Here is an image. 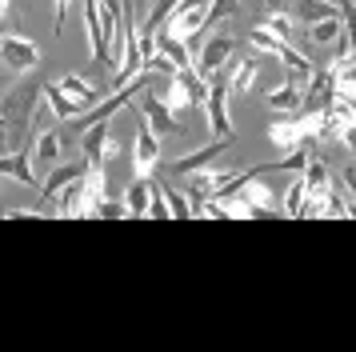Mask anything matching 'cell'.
<instances>
[{"label":"cell","instance_id":"cell-1","mask_svg":"<svg viewBox=\"0 0 356 352\" xmlns=\"http://www.w3.org/2000/svg\"><path fill=\"white\" fill-rule=\"evenodd\" d=\"M232 48H236V40H232L228 32H216V36H209L200 48H193V68H196V77L204 80V84H212V77H220V68L228 64Z\"/></svg>","mask_w":356,"mask_h":352},{"label":"cell","instance_id":"cell-2","mask_svg":"<svg viewBox=\"0 0 356 352\" xmlns=\"http://www.w3.org/2000/svg\"><path fill=\"white\" fill-rule=\"evenodd\" d=\"M0 64H8L13 72H33L40 64V48H36V40L20 36V32H4L0 36Z\"/></svg>","mask_w":356,"mask_h":352},{"label":"cell","instance_id":"cell-3","mask_svg":"<svg viewBox=\"0 0 356 352\" xmlns=\"http://www.w3.org/2000/svg\"><path fill=\"white\" fill-rule=\"evenodd\" d=\"M228 80L225 77H212L209 96H204V116H209L212 136H232V120H228Z\"/></svg>","mask_w":356,"mask_h":352},{"label":"cell","instance_id":"cell-4","mask_svg":"<svg viewBox=\"0 0 356 352\" xmlns=\"http://www.w3.org/2000/svg\"><path fill=\"white\" fill-rule=\"evenodd\" d=\"M136 109H140V116H145V125L156 132V136H172V132H180V116L168 104H164L161 96H152V93H140L136 96Z\"/></svg>","mask_w":356,"mask_h":352},{"label":"cell","instance_id":"cell-5","mask_svg":"<svg viewBox=\"0 0 356 352\" xmlns=\"http://www.w3.org/2000/svg\"><path fill=\"white\" fill-rule=\"evenodd\" d=\"M156 160H161V136L148 125H140L136 141H132V168H136V176H152Z\"/></svg>","mask_w":356,"mask_h":352},{"label":"cell","instance_id":"cell-6","mask_svg":"<svg viewBox=\"0 0 356 352\" xmlns=\"http://www.w3.org/2000/svg\"><path fill=\"white\" fill-rule=\"evenodd\" d=\"M228 141H232V136H212L204 148H196V152H188V157H180L177 164L168 168V173L177 176V180H184L188 173H200V168H209L212 160H216V157H220V152L228 148Z\"/></svg>","mask_w":356,"mask_h":352},{"label":"cell","instance_id":"cell-7","mask_svg":"<svg viewBox=\"0 0 356 352\" xmlns=\"http://www.w3.org/2000/svg\"><path fill=\"white\" fill-rule=\"evenodd\" d=\"M113 136V120H97V125L81 128V152L88 168H104V144Z\"/></svg>","mask_w":356,"mask_h":352},{"label":"cell","instance_id":"cell-8","mask_svg":"<svg viewBox=\"0 0 356 352\" xmlns=\"http://www.w3.org/2000/svg\"><path fill=\"white\" fill-rule=\"evenodd\" d=\"M268 141L276 144V152H289L305 141V128H300V112H280L273 125H268Z\"/></svg>","mask_w":356,"mask_h":352},{"label":"cell","instance_id":"cell-9","mask_svg":"<svg viewBox=\"0 0 356 352\" xmlns=\"http://www.w3.org/2000/svg\"><path fill=\"white\" fill-rule=\"evenodd\" d=\"M29 157H33L36 168L49 173L52 164L60 160V132H56V128H40V132H33V148H29Z\"/></svg>","mask_w":356,"mask_h":352},{"label":"cell","instance_id":"cell-10","mask_svg":"<svg viewBox=\"0 0 356 352\" xmlns=\"http://www.w3.org/2000/svg\"><path fill=\"white\" fill-rule=\"evenodd\" d=\"M84 173H88V164H84V160H81V164H52L49 176H44V184H40V200H56V196H60V192H65L76 176H84Z\"/></svg>","mask_w":356,"mask_h":352},{"label":"cell","instance_id":"cell-11","mask_svg":"<svg viewBox=\"0 0 356 352\" xmlns=\"http://www.w3.org/2000/svg\"><path fill=\"white\" fill-rule=\"evenodd\" d=\"M232 192H241V196H244V200H248L252 208H257L260 216L276 212V208H273V205H276V196L264 189V180H260V176H248V173H244V180H241V184H236Z\"/></svg>","mask_w":356,"mask_h":352},{"label":"cell","instance_id":"cell-12","mask_svg":"<svg viewBox=\"0 0 356 352\" xmlns=\"http://www.w3.org/2000/svg\"><path fill=\"white\" fill-rule=\"evenodd\" d=\"M257 72H260V61L257 56H244V61H236L232 68H228V93L232 96H244L252 93V84H257Z\"/></svg>","mask_w":356,"mask_h":352},{"label":"cell","instance_id":"cell-13","mask_svg":"<svg viewBox=\"0 0 356 352\" xmlns=\"http://www.w3.org/2000/svg\"><path fill=\"white\" fill-rule=\"evenodd\" d=\"M152 192H156L152 176H132L129 192L120 196V200H124V208H129V216H148V200H152Z\"/></svg>","mask_w":356,"mask_h":352},{"label":"cell","instance_id":"cell-14","mask_svg":"<svg viewBox=\"0 0 356 352\" xmlns=\"http://www.w3.org/2000/svg\"><path fill=\"white\" fill-rule=\"evenodd\" d=\"M268 104H273L276 112H300V104H305V88L296 84V80H280L273 93H268Z\"/></svg>","mask_w":356,"mask_h":352},{"label":"cell","instance_id":"cell-15","mask_svg":"<svg viewBox=\"0 0 356 352\" xmlns=\"http://www.w3.org/2000/svg\"><path fill=\"white\" fill-rule=\"evenodd\" d=\"M40 96L49 100V109H52V116H56V120H76V116H81V104H76V100H72L60 84H44V88H40Z\"/></svg>","mask_w":356,"mask_h":352},{"label":"cell","instance_id":"cell-16","mask_svg":"<svg viewBox=\"0 0 356 352\" xmlns=\"http://www.w3.org/2000/svg\"><path fill=\"white\" fill-rule=\"evenodd\" d=\"M340 36H344V16H324L316 24H308V40L312 45H337Z\"/></svg>","mask_w":356,"mask_h":352},{"label":"cell","instance_id":"cell-17","mask_svg":"<svg viewBox=\"0 0 356 352\" xmlns=\"http://www.w3.org/2000/svg\"><path fill=\"white\" fill-rule=\"evenodd\" d=\"M321 216H324V221H344V216H353V200H348V192L340 189V184H332V189H328Z\"/></svg>","mask_w":356,"mask_h":352},{"label":"cell","instance_id":"cell-18","mask_svg":"<svg viewBox=\"0 0 356 352\" xmlns=\"http://www.w3.org/2000/svg\"><path fill=\"white\" fill-rule=\"evenodd\" d=\"M312 144H316V141H300L296 148H289L284 157L276 160V168H280V173H305L308 160L316 157V152H312Z\"/></svg>","mask_w":356,"mask_h":352},{"label":"cell","instance_id":"cell-19","mask_svg":"<svg viewBox=\"0 0 356 352\" xmlns=\"http://www.w3.org/2000/svg\"><path fill=\"white\" fill-rule=\"evenodd\" d=\"M260 24H264V29L273 32V36L289 40V45H292V36H296V20H292V13H284L280 4H276V8H268V16H264Z\"/></svg>","mask_w":356,"mask_h":352},{"label":"cell","instance_id":"cell-20","mask_svg":"<svg viewBox=\"0 0 356 352\" xmlns=\"http://www.w3.org/2000/svg\"><path fill=\"white\" fill-rule=\"evenodd\" d=\"M340 4H328V0H296V13L305 24H316V20H324V16H337Z\"/></svg>","mask_w":356,"mask_h":352},{"label":"cell","instance_id":"cell-21","mask_svg":"<svg viewBox=\"0 0 356 352\" xmlns=\"http://www.w3.org/2000/svg\"><path fill=\"white\" fill-rule=\"evenodd\" d=\"M161 192H164V205H168V216L172 221H188L193 216V200L184 192H177L172 184H161Z\"/></svg>","mask_w":356,"mask_h":352},{"label":"cell","instance_id":"cell-22","mask_svg":"<svg viewBox=\"0 0 356 352\" xmlns=\"http://www.w3.org/2000/svg\"><path fill=\"white\" fill-rule=\"evenodd\" d=\"M280 45H289V40L273 36L264 24H257V29L248 32V48H257V52H268V56H276V52H280Z\"/></svg>","mask_w":356,"mask_h":352},{"label":"cell","instance_id":"cell-23","mask_svg":"<svg viewBox=\"0 0 356 352\" xmlns=\"http://www.w3.org/2000/svg\"><path fill=\"white\" fill-rule=\"evenodd\" d=\"M305 176H296V180H292L289 184V192H284V208H280V212H284V216H300V208H305Z\"/></svg>","mask_w":356,"mask_h":352},{"label":"cell","instance_id":"cell-24","mask_svg":"<svg viewBox=\"0 0 356 352\" xmlns=\"http://www.w3.org/2000/svg\"><path fill=\"white\" fill-rule=\"evenodd\" d=\"M92 216H104V221H120V216H129V208H124V200H113V196H104V200L92 208Z\"/></svg>","mask_w":356,"mask_h":352},{"label":"cell","instance_id":"cell-25","mask_svg":"<svg viewBox=\"0 0 356 352\" xmlns=\"http://www.w3.org/2000/svg\"><path fill=\"white\" fill-rule=\"evenodd\" d=\"M241 13V0H212L209 4V24L212 20H228V16Z\"/></svg>","mask_w":356,"mask_h":352},{"label":"cell","instance_id":"cell-26","mask_svg":"<svg viewBox=\"0 0 356 352\" xmlns=\"http://www.w3.org/2000/svg\"><path fill=\"white\" fill-rule=\"evenodd\" d=\"M337 141L348 148V152H356V120H348V125L337 128Z\"/></svg>","mask_w":356,"mask_h":352},{"label":"cell","instance_id":"cell-27","mask_svg":"<svg viewBox=\"0 0 356 352\" xmlns=\"http://www.w3.org/2000/svg\"><path fill=\"white\" fill-rule=\"evenodd\" d=\"M340 189L348 192V200H356V168H344V176H340Z\"/></svg>","mask_w":356,"mask_h":352},{"label":"cell","instance_id":"cell-28","mask_svg":"<svg viewBox=\"0 0 356 352\" xmlns=\"http://www.w3.org/2000/svg\"><path fill=\"white\" fill-rule=\"evenodd\" d=\"M188 4H204V0H180L177 8H188Z\"/></svg>","mask_w":356,"mask_h":352},{"label":"cell","instance_id":"cell-29","mask_svg":"<svg viewBox=\"0 0 356 352\" xmlns=\"http://www.w3.org/2000/svg\"><path fill=\"white\" fill-rule=\"evenodd\" d=\"M353 68H356V45H353Z\"/></svg>","mask_w":356,"mask_h":352},{"label":"cell","instance_id":"cell-30","mask_svg":"<svg viewBox=\"0 0 356 352\" xmlns=\"http://www.w3.org/2000/svg\"><path fill=\"white\" fill-rule=\"evenodd\" d=\"M328 4H337V0H328Z\"/></svg>","mask_w":356,"mask_h":352}]
</instances>
